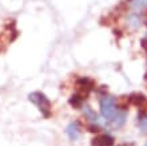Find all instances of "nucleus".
<instances>
[{
	"label": "nucleus",
	"mask_w": 147,
	"mask_h": 146,
	"mask_svg": "<svg viewBox=\"0 0 147 146\" xmlns=\"http://www.w3.org/2000/svg\"><path fill=\"white\" fill-rule=\"evenodd\" d=\"M28 99L31 101L34 105L38 106V109L40 110V113L43 114V117H46V118L51 117V107H52V106H51L50 99H48L43 92H40V91L31 92V94L28 95Z\"/></svg>",
	"instance_id": "f257e3e1"
},
{
	"label": "nucleus",
	"mask_w": 147,
	"mask_h": 146,
	"mask_svg": "<svg viewBox=\"0 0 147 146\" xmlns=\"http://www.w3.org/2000/svg\"><path fill=\"white\" fill-rule=\"evenodd\" d=\"M116 111H118V106H116L115 98H112L110 95L102 96L100 99V114L103 118L111 121L115 117Z\"/></svg>",
	"instance_id": "f03ea898"
},
{
	"label": "nucleus",
	"mask_w": 147,
	"mask_h": 146,
	"mask_svg": "<svg viewBox=\"0 0 147 146\" xmlns=\"http://www.w3.org/2000/svg\"><path fill=\"white\" fill-rule=\"evenodd\" d=\"M80 133H82V126H80V123L78 122V121L71 122L70 125L67 126V129H66V134L68 135V138H70L71 141H76V139L79 138Z\"/></svg>",
	"instance_id": "7ed1b4c3"
},
{
	"label": "nucleus",
	"mask_w": 147,
	"mask_h": 146,
	"mask_svg": "<svg viewBox=\"0 0 147 146\" xmlns=\"http://www.w3.org/2000/svg\"><path fill=\"white\" fill-rule=\"evenodd\" d=\"M115 139L110 134H100L92 139V146H114Z\"/></svg>",
	"instance_id": "20e7f679"
},
{
	"label": "nucleus",
	"mask_w": 147,
	"mask_h": 146,
	"mask_svg": "<svg viewBox=\"0 0 147 146\" xmlns=\"http://www.w3.org/2000/svg\"><path fill=\"white\" fill-rule=\"evenodd\" d=\"M76 86L83 91L82 92L83 95H87L91 90H94L95 85H94V81H91L90 78H79L76 81Z\"/></svg>",
	"instance_id": "39448f33"
},
{
	"label": "nucleus",
	"mask_w": 147,
	"mask_h": 146,
	"mask_svg": "<svg viewBox=\"0 0 147 146\" xmlns=\"http://www.w3.org/2000/svg\"><path fill=\"white\" fill-rule=\"evenodd\" d=\"M126 117H127V113H126V110L124 109H118V111H116L115 117L110 121V123H111L112 127H120L123 126V123L126 122Z\"/></svg>",
	"instance_id": "423d86ee"
},
{
	"label": "nucleus",
	"mask_w": 147,
	"mask_h": 146,
	"mask_svg": "<svg viewBox=\"0 0 147 146\" xmlns=\"http://www.w3.org/2000/svg\"><path fill=\"white\" fill-rule=\"evenodd\" d=\"M84 101H86V95H83L82 92H76V94H74L70 98V105L74 109H79V107H83Z\"/></svg>",
	"instance_id": "0eeeda50"
},
{
	"label": "nucleus",
	"mask_w": 147,
	"mask_h": 146,
	"mask_svg": "<svg viewBox=\"0 0 147 146\" xmlns=\"http://www.w3.org/2000/svg\"><path fill=\"white\" fill-rule=\"evenodd\" d=\"M83 113H84V117L88 119V122L91 123V125H95V123H98V115H96V113L94 111V110L90 107V106L84 105V106H83Z\"/></svg>",
	"instance_id": "6e6552de"
},
{
	"label": "nucleus",
	"mask_w": 147,
	"mask_h": 146,
	"mask_svg": "<svg viewBox=\"0 0 147 146\" xmlns=\"http://www.w3.org/2000/svg\"><path fill=\"white\" fill-rule=\"evenodd\" d=\"M128 5L134 11H142L147 8V0H128Z\"/></svg>",
	"instance_id": "1a4fd4ad"
},
{
	"label": "nucleus",
	"mask_w": 147,
	"mask_h": 146,
	"mask_svg": "<svg viewBox=\"0 0 147 146\" xmlns=\"http://www.w3.org/2000/svg\"><path fill=\"white\" fill-rule=\"evenodd\" d=\"M130 101H131L134 105H136L138 107H142L143 105L147 103L146 96L142 95V94H132V95L130 96Z\"/></svg>",
	"instance_id": "9d476101"
},
{
	"label": "nucleus",
	"mask_w": 147,
	"mask_h": 146,
	"mask_svg": "<svg viewBox=\"0 0 147 146\" xmlns=\"http://www.w3.org/2000/svg\"><path fill=\"white\" fill-rule=\"evenodd\" d=\"M138 126L143 133H147V114L143 111L139 113L138 115Z\"/></svg>",
	"instance_id": "9b49d317"
},
{
	"label": "nucleus",
	"mask_w": 147,
	"mask_h": 146,
	"mask_svg": "<svg viewBox=\"0 0 147 146\" xmlns=\"http://www.w3.org/2000/svg\"><path fill=\"white\" fill-rule=\"evenodd\" d=\"M128 22H130L131 26H134V28H138L140 26V23H142V20H140V18L138 15H131L128 18Z\"/></svg>",
	"instance_id": "f8f14e48"
},
{
	"label": "nucleus",
	"mask_w": 147,
	"mask_h": 146,
	"mask_svg": "<svg viewBox=\"0 0 147 146\" xmlns=\"http://www.w3.org/2000/svg\"><path fill=\"white\" fill-rule=\"evenodd\" d=\"M146 79H147V77H146Z\"/></svg>",
	"instance_id": "ddd939ff"
}]
</instances>
